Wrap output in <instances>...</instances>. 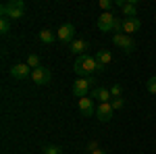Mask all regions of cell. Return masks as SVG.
I'll return each instance as SVG.
<instances>
[{
  "label": "cell",
  "instance_id": "cell-1",
  "mask_svg": "<svg viewBox=\"0 0 156 154\" xmlns=\"http://www.w3.org/2000/svg\"><path fill=\"white\" fill-rule=\"evenodd\" d=\"M73 71L77 73L79 77H92V73L104 71V69L98 65V60L94 59L92 54H81V56H77V60H75V65H73Z\"/></svg>",
  "mask_w": 156,
  "mask_h": 154
},
{
  "label": "cell",
  "instance_id": "cell-9",
  "mask_svg": "<svg viewBox=\"0 0 156 154\" xmlns=\"http://www.w3.org/2000/svg\"><path fill=\"white\" fill-rule=\"evenodd\" d=\"M112 104L110 102H102V104H98V108H96V117H98V121H102V123H106V121H110L112 119Z\"/></svg>",
  "mask_w": 156,
  "mask_h": 154
},
{
  "label": "cell",
  "instance_id": "cell-25",
  "mask_svg": "<svg viewBox=\"0 0 156 154\" xmlns=\"http://www.w3.org/2000/svg\"><path fill=\"white\" fill-rule=\"evenodd\" d=\"M87 150H90V152H92V150H98V144L96 142H90V144H87Z\"/></svg>",
  "mask_w": 156,
  "mask_h": 154
},
{
  "label": "cell",
  "instance_id": "cell-5",
  "mask_svg": "<svg viewBox=\"0 0 156 154\" xmlns=\"http://www.w3.org/2000/svg\"><path fill=\"white\" fill-rule=\"evenodd\" d=\"M56 38H58L62 44H73V42H75V25L73 23L60 25L58 31H56Z\"/></svg>",
  "mask_w": 156,
  "mask_h": 154
},
{
  "label": "cell",
  "instance_id": "cell-26",
  "mask_svg": "<svg viewBox=\"0 0 156 154\" xmlns=\"http://www.w3.org/2000/svg\"><path fill=\"white\" fill-rule=\"evenodd\" d=\"M90 154H106V150H102V148H98V150H92Z\"/></svg>",
  "mask_w": 156,
  "mask_h": 154
},
{
  "label": "cell",
  "instance_id": "cell-23",
  "mask_svg": "<svg viewBox=\"0 0 156 154\" xmlns=\"http://www.w3.org/2000/svg\"><path fill=\"white\" fill-rule=\"evenodd\" d=\"M44 154H60V148H58V146H54V144H52V146H46Z\"/></svg>",
  "mask_w": 156,
  "mask_h": 154
},
{
  "label": "cell",
  "instance_id": "cell-16",
  "mask_svg": "<svg viewBox=\"0 0 156 154\" xmlns=\"http://www.w3.org/2000/svg\"><path fill=\"white\" fill-rule=\"evenodd\" d=\"M54 40H58L54 31H50V29H42V31H40V42H42V44H52Z\"/></svg>",
  "mask_w": 156,
  "mask_h": 154
},
{
  "label": "cell",
  "instance_id": "cell-18",
  "mask_svg": "<svg viewBox=\"0 0 156 154\" xmlns=\"http://www.w3.org/2000/svg\"><path fill=\"white\" fill-rule=\"evenodd\" d=\"M108 90H110V96L112 98H123V85L121 83H112Z\"/></svg>",
  "mask_w": 156,
  "mask_h": 154
},
{
  "label": "cell",
  "instance_id": "cell-13",
  "mask_svg": "<svg viewBox=\"0 0 156 154\" xmlns=\"http://www.w3.org/2000/svg\"><path fill=\"white\" fill-rule=\"evenodd\" d=\"M79 110H81V115L83 117H94L96 115V106H94V102H92V98H79Z\"/></svg>",
  "mask_w": 156,
  "mask_h": 154
},
{
  "label": "cell",
  "instance_id": "cell-11",
  "mask_svg": "<svg viewBox=\"0 0 156 154\" xmlns=\"http://www.w3.org/2000/svg\"><path fill=\"white\" fill-rule=\"evenodd\" d=\"M140 27H142V21H140L137 17H129V19H123V34H125V36H129V34H135V31H140Z\"/></svg>",
  "mask_w": 156,
  "mask_h": 154
},
{
  "label": "cell",
  "instance_id": "cell-2",
  "mask_svg": "<svg viewBox=\"0 0 156 154\" xmlns=\"http://www.w3.org/2000/svg\"><path fill=\"white\" fill-rule=\"evenodd\" d=\"M2 17H9V19H23L25 17V2L23 0H11V2H4L0 6Z\"/></svg>",
  "mask_w": 156,
  "mask_h": 154
},
{
  "label": "cell",
  "instance_id": "cell-14",
  "mask_svg": "<svg viewBox=\"0 0 156 154\" xmlns=\"http://www.w3.org/2000/svg\"><path fill=\"white\" fill-rule=\"evenodd\" d=\"M96 60H98V65H100L102 69H106L108 65L112 63V54H110V50H104V48L98 50V52H96Z\"/></svg>",
  "mask_w": 156,
  "mask_h": 154
},
{
  "label": "cell",
  "instance_id": "cell-20",
  "mask_svg": "<svg viewBox=\"0 0 156 154\" xmlns=\"http://www.w3.org/2000/svg\"><path fill=\"white\" fill-rule=\"evenodd\" d=\"M112 34H123V19L117 17L115 19V25H112Z\"/></svg>",
  "mask_w": 156,
  "mask_h": 154
},
{
  "label": "cell",
  "instance_id": "cell-21",
  "mask_svg": "<svg viewBox=\"0 0 156 154\" xmlns=\"http://www.w3.org/2000/svg\"><path fill=\"white\" fill-rule=\"evenodd\" d=\"M146 90H148L150 94H156V77H150V79L146 81Z\"/></svg>",
  "mask_w": 156,
  "mask_h": 154
},
{
  "label": "cell",
  "instance_id": "cell-27",
  "mask_svg": "<svg viewBox=\"0 0 156 154\" xmlns=\"http://www.w3.org/2000/svg\"><path fill=\"white\" fill-rule=\"evenodd\" d=\"M60 154H62V152H60Z\"/></svg>",
  "mask_w": 156,
  "mask_h": 154
},
{
  "label": "cell",
  "instance_id": "cell-3",
  "mask_svg": "<svg viewBox=\"0 0 156 154\" xmlns=\"http://www.w3.org/2000/svg\"><path fill=\"white\" fill-rule=\"evenodd\" d=\"M96 88V79L94 77H79L77 81L73 83V94L77 96V98H85L90 90H94Z\"/></svg>",
  "mask_w": 156,
  "mask_h": 154
},
{
  "label": "cell",
  "instance_id": "cell-19",
  "mask_svg": "<svg viewBox=\"0 0 156 154\" xmlns=\"http://www.w3.org/2000/svg\"><path fill=\"white\" fill-rule=\"evenodd\" d=\"M0 31H2V34H9V31H11V19H9V17H2V19H0Z\"/></svg>",
  "mask_w": 156,
  "mask_h": 154
},
{
  "label": "cell",
  "instance_id": "cell-12",
  "mask_svg": "<svg viewBox=\"0 0 156 154\" xmlns=\"http://www.w3.org/2000/svg\"><path fill=\"white\" fill-rule=\"evenodd\" d=\"M11 75L15 79H29V67H27V63H19V65H12L11 67Z\"/></svg>",
  "mask_w": 156,
  "mask_h": 154
},
{
  "label": "cell",
  "instance_id": "cell-22",
  "mask_svg": "<svg viewBox=\"0 0 156 154\" xmlns=\"http://www.w3.org/2000/svg\"><path fill=\"white\" fill-rule=\"evenodd\" d=\"M110 104H112L115 110H119V108L125 106V98H112V102H110Z\"/></svg>",
  "mask_w": 156,
  "mask_h": 154
},
{
  "label": "cell",
  "instance_id": "cell-17",
  "mask_svg": "<svg viewBox=\"0 0 156 154\" xmlns=\"http://www.w3.org/2000/svg\"><path fill=\"white\" fill-rule=\"evenodd\" d=\"M27 67H29L31 71L37 69V67H42V65H40V56H37V54H29V56H27Z\"/></svg>",
  "mask_w": 156,
  "mask_h": 154
},
{
  "label": "cell",
  "instance_id": "cell-15",
  "mask_svg": "<svg viewBox=\"0 0 156 154\" xmlns=\"http://www.w3.org/2000/svg\"><path fill=\"white\" fill-rule=\"evenodd\" d=\"M85 50H87V42H85V40H75L71 46H69V52L77 54V56H81V54H87Z\"/></svg>",
  "mask_w": 156,
  "mask_h": 154
},
{
  "label": "cell",
  "instance_id": "cell-8",
  "mask_svg": "<svg viewBox=\"0 0 156 154\" xmlns=\"http://www.w3.org/2000/svg\"><path fill=\"white\" fill-rule=\"evenodd\" d=\"M117 6H121V11L125 15V19H129V17H137V0H117L115 2Z\"/></svg>",
  "mask_w": 156,
  "mask_h": 154
},
{
  "label": "cell",
  "instance_id": "cell-10",
  "mask_svg": "<svg viewBox=\"0 0 156 154\" xmlns=\"http://www.w3.org/2000/svg\"><path fill=\"white\" fill-rule=\"evenodd\" d=\"M92 100H98L100 104H102V102H108V100H112L110 90L104 88V85H96V88L92 90Z\"/></svg>",
  "mask_w": 156,
  "mask_h": 154
},
{
  "label": "cell",
  "instance_id": "cell-4",
  "mask_svg": "<svg viewBox=\"0 0 156 154\" xmlns=\"http://www.w3.org/2000/svg\"><path fill=\"white\" fill-rule=\"evenodd\" d=\"M112 44L119 46L125 54H131L133 50H135V42L131 40V36H125V34H115L112 36Z\"/></svg>",
  "mask_w": 156,
  "mask_h": 154
},
{
  "label": "cell",
  "instance_id": "cell-7",
  "mask_svg": "<svg viewBox=\"0 0 156 154\" xmlns=\"http://www.w3.org/2000/svg\"><path fill=\"white\" fill-rule=\"evenodd\" d=\"M50 77H52V73H50L48 67H37V69L31 71V79H34L36 85H46L50 81Z\"/></svg>",
  "mask_w": 156,
  "mask_h": 154
},
{
  "label": "cell",
  "instance_id": "cell-6",
  "mask_svg": "<svg viewBox=\"0 0 156 154\" xmlns=\"http://www.w3.org/2000/svg\"><path fill=\"white\" fill-rule=\"evenodd\" d=\"M115 15L112 13H102L100 17H98L96 21V27L100 29V31H104V34H108V31H112V25H115Z\"/></svg>",
  "mask_w": 156,
  "mask_h": 154
},
{
  "label": "cell",
  "instance_id": "cell-24",
  "mask_svg": "<svg viewBox=\"0 0 156 154\" xmlns=\"http://www.w3.org/2000/svg\"><path fill=\"white\" fill-rule=\"evenodd\" d=\"M98 4H100V9H104L106 13L110 11V9H112V2H110V0H100Z\"/></svg>",
  "mask_w": 156,
  "mask_h": 154
}]
</instances>
